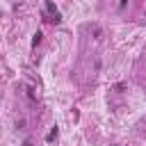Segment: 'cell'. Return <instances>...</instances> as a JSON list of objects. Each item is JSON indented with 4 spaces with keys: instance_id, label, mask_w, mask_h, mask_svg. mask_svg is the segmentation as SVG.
<instances>
[{
    "instance_id": "3957f363",
    "label": "cell",
    "mask_w": 146,
    "mask_h": 146,
    "mask_svg": "<svg viewBox=\"0 0 146 146\" xmlns=\"http://www.w3.org/2000/svg\"><path fill=\"white\" fill-rule=\"evenodd\" d=\"M39 41H41V32H36V34H34V39H32V46H36Z\"/></svg>"
},
{
    "instance_id": "277c9868",
    "label": "cell",
    "mask_w": 146,
    "mask_h": 146,
    "mask_svg": "<svg viewBox=\"0 0 146 146\" xmlns=\"http://www.w3.org/2000/svg\"><path fill=\"white\" fill-rule=\"evenodd\" d=\"M23 146H32V141H30V139H25V141H23Z\"/></svg>"
},
{
    "instance_id": "6da1fadb",
    "label": "cell",
    "mask_w": 146,
    "mask_h": 146,
    "mask_svg": "<svg viewBox=\"0 0 146 146\" xmlns=\"http://www.w3.org/2000/svg\"><path fill=\"white\" fill-rule=\"evenodd\" d=\"M46 9L50 11V16H52V23H59V21H62V16H59V11H57V7H55V5L50 2V0L46 2Z\"/></svg>"
},
{
    "instance_id": "7a4b0ae2",
    "label": "cell",
    "mask_w": 146,
    "mask_h": 146,
    "mask_svg": "<svg viewBox=\"0 0 146 146\" xmlns=\"http://www.w3.org/2000/svg\"><path fill=\"white\" fill-rule=\"evenodd\" d=\"M55 137H57V128H52V130H50V132H48V137H46V139H48V141H52V139H55Z\"/></svg>"
}]
</instances>
